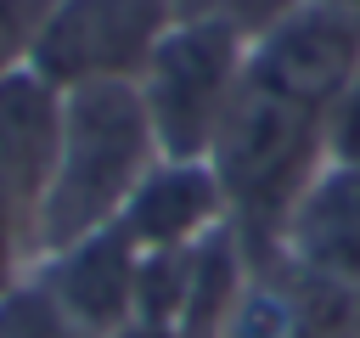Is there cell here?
Returning <instances> with one entry per match:
<instances>
[{"label": "cell", "mask_w": 360, "mask_h": 338, "mask_svg": "<svg viewBox=\"0 0 360 338\" xmlns=\"http://www.w3.org/2000/svg\"><path fill=\"white\" fill-rule=\"evenodd\" d=\"M163 158L135 84L62 90V146L39 208V254H56L90 231L118 225L135 186Z\"/></svg>", "instance_id": "1"}, {"label": "cell", "mask_w": 360, "mask_h": 338, "mask_svg": "<svg viewBox=\"0 0 360 338\" xmlns=\"http://www.w3.org/2000/svg\"><path fill=\"white\" fill-rule=\"evenodd\" d=\"M326 146H321V113L292 107L270 90H242L231 118L219 124L208 146V169L225 197V225L248 248L253 270L276 265L281 225L321 175Z\"/></svg>", "instance_id": "2"}, {"label": "cell", "mask_w": 360, "mask_h": 338, "mask_svg": "<svg viewBox=\"0 0 360 338\" xmlns=\"http://www.w3.org/2000/svg\"><path fill=\"white\" fill-rule=\"evenodd\" d=\"M135 90L163 158H208L219 124L248 90V34L225 23H174L146 56Z\"/></svg>", "instance_id": "3"}, {"label": "cell", "mask_w": 360, "mask_h": 338, "mask_svg": "<svg viewBox=\"0 0 360 338\" xmlns=\"http://www.w3.org/2000/svg\"><path fill=\"white\" fill-rule=\"evenodd\" d=\"M169 0H51L28 68L56 90L79 84H135L158 39L174 28Z\"/></svg>", "instance_id": "4"}, {"label": "cell", "mask_w": 360, "mask_h": 338, "mask_svg": "<svg viewBox=\"0 0 360 338\" xmlns=\"http://www.w3.org/2000/svg\"><path fill=\"white\" fill-rule=\"evenodd\" d=\"M354 73H360V11H343L332 0H298L248 39V84L309 113H326Z\"/></svg>", "instance_id": "5"}, {"label": "cell", "mask_w": 360, "mask_h": 338, "mask_svg": "<svg viewBox=\"0 0 360 338\" xmlns=\"http://www.w3.org/2000/svg\"><path fill=\"white\" fill-rule=\"evenodd\" d=\"M45 293L62 304V315L84 338H118L135 327V299H141V248L124 237V225L90 231L56 254L39 259L34 270Z\"/></svg>", "instance_id": "6"}, {"label": "cell", "mask_w": 360, "mask_h": 338, "mask_svg": "<svg viewBox=\"0 0 360 338\" xmlns=\"http://www.w3.org/2000/svg\"><path fill=\"white\" fill-rule=\"evenodd\" d=\"M276 265L343 293L360 287V169L354 163H321V175L309 180V192L281 225Z\"/></svg>", "instance_id": "7"}, {"label": "cell", "mask_w": 360, "mask_h": 338, "mask_svg": "<svg viewBox=\"0 0 360 338\" xmlns=\"http://www.w3.org/2000/svg\"><path fill=\"white\" fill-rule=\"evenodd\" d=\"M62 146V90L28 62L0 73V197L39 220Z\"/></svg>", "instance_id": "8"}, {"label": "cell", "mask_w": 360, "mask_h": 338, "mask_svg": "<svg viewBox=\"0 0 360 338\" xmlns=\"http://www.w3.org/2000/svg\"><path fill=\"white\" fill-rule=\"evenodd\" d=\"M118 225L141 254L191 248L208 231H219L225 225V197H219V180H214L208 158H158L152 175L135 186L129 208L118 214Z\"/></svg>", "instance_id": "9"}, {"label": "cell", "mask_w": 360, "mask_h": 338, "mask_svg": "<svg viewBox=\"0 0 360 338\" xmlns=\"http://www.w3.org/2000/svg\"><path fill=\"white\" fill-rule=\"evenodd\" d=\"M0 338H84V332L62 315V304L45 293V282L28 276L22 287H11L0 299Z\"/></svg>", "instance_id": "10"}, {"label": "cell", "mask_w": 360, "mask_h": 338, "mask_svg": "<svg viewBox=\"0 0 360 338\" xmlns=\"http://www.w3.org/2000/svg\"><path fill=\"white\" fill-rule=\"evenodd\" d=\"M39 220L28 208H17L11 197H0V299L11 287H22L39 270Z\"/></svg>", "instance_id": "11"}, {"label": "cell", "mask_w": 360, "mask_h": 338, "mask_svg": "<svg viewBox=\"0 0 360 338\" xmlns=\"http://www.w3.org/2000/svg\"><path fill=\"white\" fill-rule=\"evenodd\" d=\"M169 6H174L180 23H225V28H236V34L253 39L259 28H270L298 0H169Z\"/></svg>", "instance_id": "12"}, {"label": "cell", "mask_w": 360, "mask_h": 338, "mask_svg": "<svg viewBox=\"0 0 360 338\" xmlns=\"http://www.w3.org/2000/svg\"><path fill=\"white\" fill-rule=\"evenodd\" d=\"M321 146H326V163H354L360 169V73L321 113Z\"/></svg>", "instance_id": "13"}, {"label": "cell", "mask_w": 360, "mask_h": 338, "mask_svg": "<svg viewBox=\"0 0 360 338\" xmlns=\"http://www.w3.org/2000/svg\"><path fill=\"white\" fill-rule=\"evenodd\" d=\"M45 11H51V0H0V73L28 62Z\"/></svg>", "instance_id": "14"}, {"label": "cell", "mask_w": 360, "mask_h": 338, "mask_svg": "<svg viewBox=\"0 0 360 338\" xmlns=\"http://www.w3.org/2000/svg\"><path fill=\"white\" fill-rule=\"evenodd\" d=\"M343 338H360V287L349 293V315H343Z\"/></svg>", "instance_id": "15"}, {"label": "cell", "mask_w": 360, "mask_h": 338, "mask_svg": "<svg viewBox=\"0 0 360 338\" xmlns=\"http://www.w3.org/2000/svg\"><path fill=\"white\" fill-rule=\"evenodd\" d=\"M332 6H343V11H360V0H332Z\"/></svg>", "instance_id": "16"}]
</instances>
